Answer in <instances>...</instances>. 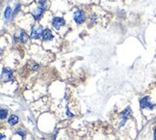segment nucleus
I'll return each mask as SVG.
<instances>
[{
  "label": "nucleus",
  "instance_id": "3",
  "mask_svg": "<svg viewBox=\"0 0 156 140\" xmlns=\"http://www.w3.org/2000/svg\"><path fill=\"white\" fill-rule=\"evenodd\" d=\"M140 105H141L142 109H145V108H149V109H153L154 108V105L149 102V97H145L140 101Z\"/></svg>",
  "mask_w": 156,
  "mask_h": 140
},
{
  "label": "nucleus",
  "instance_id": "11",
  "mask_svg": "<svg viewBox=\"0 0 156 140\" xmlns=\"http://www.w3.org/2000/svg\"><path fill=\"white\" fill-rule=\"evenodd\" d=\"M7 112H8L7 109L2 108V109H1V119H5V117L7 116Z\"/></svg>",
  "mask_w": 156,
  "mask_h": 140
},
{
  "label": "nucleus",
  "instance_id": "10",
  "mask_svg": "<svg viewBox=\"0 0 156 140\" xmlns=\"http://www.w3.org/2000/svg\"><path fill=\"white\" fill-rule=\"evenodd\" d=\"M11 8L10 7H7L6 9H5V12H4V17L6 20H8V18H10V15H11Z\"/></svg>",
  "mask_w": 156,
  "mask_h": 140
},
{
  "label": "nucleus",
  "instance_id": "8",
  "mask_svg": "<svg viewBox=\"0 0 156 140\" xmlns=\"http://www.w3.org/2000/svg\"><path fill=\"white\" fill-rule=\"evenodd\" d=\"M52 38H53V35H52L51 31L49 30V29H46V30L44 31V34H43V40L44 41H50Z\"/></svg>",
  "mask_w": 156,
  "mask_h": 140
},
{
  "label": "nucleus",
  "instance_id": "5",
  "mask_svg": "<svg viewBox=\"0 0 156 140\" xmlns=\"http://www.w3.org/2000/svg\"><path fill=\"white\" fill-rule=\"evenodd\" d=\"M64 24H65L64 20H63L62 18H60V17L54 18L53 20H52V25H53V27L56 29V30H59V29L62 27Z\"/></svg>",
  "mask_w": 156,
  "mask_h": 140
},
{
  "label": "nucleus",
  "instance_id": "1",
  "mask_svg": "<svg viewBox=\"0 0 156 140\" xmlns=\"http://www.w3.org/2000/svg\"><path fill=\"white\" fill-rule=\"evenodd\" d=\"M44 28L41 25H35L32 29V32H31V38L39 39L42 36V34H44Z\"/></svg>",
  "mask_w": 156,
  "mask_h": 140
},
{
  "label": "nucleus",
  "instance_id": "6",
  "mask_svg": "<svg viewBox=\"0 0 156 140\" xmlns=\"http://www.w3.org/2000/svg\"><path fill=\"white\" fill-rule=\"evenodd\" d=\"M15 41H21V42H26L28 40V36L26 35L25 32H23L22 30L18 31V32L15 34Z\"/></svg>",
  "mask_w": 156,
  "mask_h": 140
},
{
  "label": "nucleus",
  "instance_id": "4",
  "mask_svg": "<svg viewBox=\"0 0 156 140\" xmlns=\"http://www.w3.org/2000/svg\"><path fill=\"white\" fill-rule=\"evenodd\" d=\"M1 77H2V80H3L4 82H8V81L12 80V77H13L12 71L9 70V69H3V70H2Z\"/></svg>",
  "mask_w": 156,
  "mask_h": 140
},
{
  "label": "nucleus",
  "instance_id": "9",
  "mask_svg": "<svg viewBox=\"0 0 156 140\" xmlns=\"http://www.w3.org/2000/svg\"><path fill=\"white\" fill-rule=\"evenodd\" d=\"M18 122V117L17 115H11L8 119V123L10 124V125H15Z\"/></svg>",
  "mask_w": 156,
  "mask_h": 140
},
{
  "label": "nucleus",
  "instance_id": "12",
  "mask_svg": "<svg viewBox=\"0 0 156 140\" xmlns=\"http://www.w3.org/2000/svg\"><path fill=\"white\" fill-rule=\"evenodd\" d=\"M154 139L156 140V129H155V131H154Z\"/></svg>",
  "mask_w": 156,
  "mask_h": 140
},
{
  "label": "nucleus",
  "instance_id": "2",
  "mask_svg": "<svg viewBox=\"0 0 156 140\" xmlns=\"http://www.w3.org/2000/svg\"><path fill=\"white\" fill-rule=\"evenodd\" d=\"M73 18H74L75 22L77 23V24H80L85 20V14H84V12L82 11L80 9H77L76 11L74 12V15H73Z\"/></svg>",
  "mask_w": 156,
  "mask_h": 140
},
{
  "label": "nucleus",
  "instance_id": "7",
  "mask_svg": "<svg viewBox=\"0 0 156 140\" xmlns=\"http://www.w3.org/2000/svg\"><path fill=\"white\" fill-rule=\"evenodd\" d=\"M130 114H131V109H130V107H127L125 110H124L123 112H121V117L123 118V122L121 123V125H120V126H123V124L125 123V121L128 119V117L130 116Z\"/></svg>",
  "mask_w": 156,
  "mask_h": 140
}]
</instances>
